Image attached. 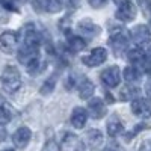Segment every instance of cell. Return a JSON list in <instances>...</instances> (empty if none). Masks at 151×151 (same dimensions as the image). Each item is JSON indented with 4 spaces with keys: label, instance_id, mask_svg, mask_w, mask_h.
<instances>
[{
    "label": "cell",
    "instance_id": "obj_1",
    "mask_svg": "<svg viewBox=\"0 0 151 151\" xmlns=\"http://www.w3.org/2000/svg\"><path fill=\"white\" fill-rule=\"evenodd\" d=\"M3 89L9 94H14L20 89L21 86V76L20 71L15 67H6L2 73V77H0Z\"/></svg>",
    "mask_w": 151,
    "mask_h": 151
},
{
    "label": "cell",
    "instance_id": "obj_2",
    "mask_svg": "<svg viewBox=\"0 0 151 151\" xmlns=\"http://www.w3.org/2000/svg\"><path fill=\"white\" fill-rule=\"evenodd\" d=\"M110 45L116 56H121L129 45V36L124 30H115L110 33Z\"/></svg>",
    "mask_w": 151,
    "mask_h": 151
},
{
    "label": "cell",
    "instance_id": "obj_3",
    "mask_svg": "<svg viewBox=\"0 0 151 151\" xmlns=\"http://www.w3.org/2000/svg\"><path fill=\"white\" fill-rule=\"evenodd\" d=\"M83 150H85V142L77 134L67 133L62 137L59 151H83Z\"/></svg>",
    "mask_w": 151,
    "mask_h": 151
},
{
    "label": "cell",
    "instance_id": "obj_4",
    "mask_svg": "<svg viewBox=\"0 0 151 151\" xmlns=\"http://www.w3.org/2000/svg\"><path fill=\"white\" fill-rule=\"evenodd\" d=\"M132 112L139 118H150L151 116V98L136 97L132 101Z\"/></svg>",
    "mask_w": 151,
    "mask_h": 151
},
{
    "label": "cell",
    "instance_id": "obj_5",
    "mask_svg": "<svg viewBox=\"0 0 151 151\" xmlns=\"http://www.w3.org/2000/svg\"><path fill=\"white\" fill-rule=\"evenodd\" d=\"M107 59V50L104 47H95L92 52L82 58V62L88 67H98Z\"/></svg>",
    "mask_w": 151,
    "mask_h": 151
},
{
    "label": "cell",
    "instance_id": "obj_6",
    "mask_svg": "<svg viewBox=\"0 0 151 151\" xmlns=\"http://www.w3.org/2000/svg\"><path fill=\"white\" fill-rule=\"evenodd\" d=\"M134 17H136L134 3L130 2V0H122L118 6V9H116V18L124 21V23H129V21L134 20Z\"/></svg>",
    "mask_w": 151,
    "mask_h": 151
},
{
    "label": "cell",
    "instance_id": "obj_7",
    "mask_svg": "<svg viewBox=\"0 0 151 151\" xmlns=\"http://www.w3.org/2000/svg\"><path fill=\"white\" fill-rule=\"evenodd\" d=\"M130 38H132V41L133 44H136L137 47H142L145 44L150 42L151 40V32L147 26H144V24H139V26H136L132 33H130Z\"/></svg>",
    "mask_w": 151,
    "mask_h": 151
},
{
    "label": "cell",
    "instance_id": "obj_8",
    "mask_svg": "<svg viewBox=\"0 0 151 151\" xmlns=\"http://www.w3.org/2000/svg\"><path fill=\"white\" fill-rule=\"evenodd\" d=\"M100 79H101L103 85H106L109 88H116L121 80V71L118 67H109L101 73Z\"/></svg>",
    "mask_w": 151,
    "mask_h": 151
},
{
    "label": "cell",
    "instance_id": "obj_9",
    "mask_svg": "<svg viewBox=\"0 0 151 151\" xmlns=\"http://www.w3.org/2000/svg\"><path fill=\"white\" fill-rule=\"evenodd\" d=\"M88 112H89V115L94 118V119H101L104 115H106V104L101 98H92L89 100V103H88Z\"/></svg>",
    "mask_w": 151,
    "mask_h": 151
},
{
    "label": "cell",
    "instance_id": "obj_10",
    "mask_svg": "<svg viewBox=\"0 0 151 151\" xmlns=\"http://www.w3.org/2000/svg\"><path fill=\"white\" fill-rule=\"evenodd\" d=\"M30 137H32V132L27 127H20L12 134V142L17 148H26L30 142Z\"/></svg>",
    "mask_w": 151,
    "mask_h": 151
},
{
    "label": "cell",
    "instance_id": "obj_11",
    "mask_svg": "<svg viewBox=\"0 0 151 151\" xmlns=\"http://www.w3.org/2000/svg\"><path fill=\"white\" fill-rule=\"evenodd\" d=\"M17 35L12 32H3L0 35V48L3 53H12L17 47Z\"/></svg>",
    "mask_w": 151,
    "mask_h": 151
},
{
    "label": "cell",
    "instance_id": "obj_12",
    "mask_svg": "<svg viewBox=\"0 0 151 151\" xmlns=\"http://www.w3.org/2000/svg\"><path fill=\"white\" fill-rule=\"evenodd\" d=\"M88 119V110H85L83 107H76L71 113V124L76 129H83Z\"/></svg>",
    "mask_w": 151,
    "mask_h": 151
},
{
    "label": "cell",
    "instance_id": "obj_13",
    "mask_svg": "<svg viewBox=\"0 0 151 151\" xmlns=\"http://www.w3.org/2000/svg\"><path fill=\"white\" fill-rule=\"evenodd\" d=\"M77 88H79V95L83 100L85 98H91L94 95V91H95V86H94V83L89 79H82L77 83Z\"/></svg>",
    "mask_w": 151,
    "mask_h": 151
},
{
    "label": "cell",
    "instance_id": "obj_14",
    "mask_svg": "<svg viewBox=\"0 0 151 151\" xmlns=\"http://www.w3.org/2000/svg\"><path fill=\"white\" fill-rule=\"evenodd\" d=\"M79 30L85 36H95V35L100 33V27L97 24H94L91 20H82L79 23Z\"/></svg>",
    "mask_w": 151,
    "mask_h": 151
},
{
    "label": "cell",
    "instance_id": "obj_15",
    "mask_svg": "<svg viewBox=\"0 0 151 151\" xmlns=\"http://www.w3.org/2000/svg\"><path fill=\"white\" fill-rule=\"evenodd\" d=\"M122 130H124V125H122L121 119L116 115L110 116V119L107 122V133H109V136H118Z\"/></svg>",
    "mask_w": 151,
    "mask_h": 151
},
{
    "label": "cell",
    "instance_id": "obj_16",
    "mask_svg": "<svg viewBox=\"0 0 151 151\" xmlns=\"http://www.w3.org/2000/svg\"><path fill=\"white\" fill-rule=\"evenodd\" d=\"M101 142H103V134H101V132H100V130L92 129V130H89V132L86 133V144L89 145L91 148L100 147V145H101Z\"/></svg>",
    "mask_w": 151,
    "mask_h": 151
},
{
    "label": "cell",
    "instance_id": "obj_17",
    "mask_svg": "<svg viewBox=\"0 0 151 151\" xmlns=\"http://www.w3.org/2000/svg\"><path fill=\"white\" fill-rule=\"evenodd\" d=\"M86 47V41L80 36H70L68 38V50L71 53H79Z\"/></svg>",
    "mask_w": 151,
    "mask_h": 151
},
{
    "label": "cell",
    "instance_id": "obj_18",
    "mask_svg": "<svg viewBox=\"0 0 151 151\" xmlns=\"http://www.w3.org/2000/svg\"><path fill=\"white\" fill-rule=\"evenodd\" d=\"M122 77L124 80L127 82V83H134L141 79V73L139 70H137L136 67H127V68H124V73H122Z\"/></svg>",
    "mask_w": 151,
    "mask_h": 151
},
{
    "label": "cell",
    "instance_id": "obj_19",
    "mask_svg": "<svg viewBox=\"0 0 151 151\" xmlns=\"http://www.w3.org/2000/svg\"><path fill=\"white\" fill-rule=\"evenodd\" d=\"M137 95H139V89L137 88H133V86H124L121 92H119V98L127 101V100H134Z\"/></svg>",
    "mask_w": 151,
    "mask_h": 151
},
{
    "label": "cell",
    "instance_id": "obj_20",
    "mask_svg": "<svg viewBox=\"0 0 151 151\" xmlns=\"http://www.w3.org/2000/svg\"><path fill=\"white\" fill-rule=\"evenodd\" d=\"M145 59V52L142 50V47H137L136 48H132L129 52V60L132 64H139V62H144Z\"/></svg>",
    "mask_w": 151,
    "mask_h": 151
},
{
    "label": "cell",
    "instance_id": "obj_21",
    "mask_svg": "<svg viewBox=\"0 0 151 151\" xmlns=\"http://www.w3.org/2000/svg\"><path fill=\"white\" fill-rule=\"evenodd\" d=\"M62 8H64V3L62 0H44V12H59Z\"/></svg>",
    "mask_w": 151,
    "mask_h": 151
},
{
    "label": "cell",
    "instance_id": "obj_22",
    "mask_svg": "<svg viewBox=\"0 0 151 151\" xmlns=\"http://www.w3.org/2000/svg\"><path fill=\"white\" fill-rule=\"evenodd\" d=\"M55 86H56V74H53L48 80L44 82V85H42V88H41V94H42V95L52 94L53 89H55Z\"/></svg>",
    "mask_w": 151,
    "mask_h": 151
},
{
    "label": "cell",
    "instance_id": "obj_23",
    "mask_svg": "<svg viewBox=\"0 0 151 151\" xmlns=\"http://www.w3.org/2000/svg\"><path fill=\"white\" fill-rule=\"evenodd\" d=\"M11 118H12L11 110H9L5 104H2V106H0V125L9 122V121H11Z\"/></svg>",
    "mask_w": 151,
    "mask_h": 151
},
{
    "label": "cell",
    "instance_id": "obj_24",
    "mask_svg": "<svg viewBox=\"0 0 151 151\" xmlns=\"http://www.w3.org/2000/svg\"><path fill=\"white\" fill-rule=\"evenodd\" d=\"M88 2H89V5H91L92 8H95V9H100V8L106 6V3L109 2V0H88Z\"/></svg>",
    "mask_w": 151,
    "mask_h": 151
},
{
    "label": "cell",
    "instance_id": "obj_25",
    "mask_svg": "<svg viewBox=\"0 0 151 151\" xmlns=\"http://www.w3.org/2000/svg\"><path fill=\"white\" fill-rule=\"evenodd\" d=\"M139 151H151V141H145V142L141 145Z\"/></svg>",
    "mask_w": 151,
    "mask_h": 151
},
{
    "label": "cell",
    "instance_id": "obj_26",
    "mask_svg": "<svg viewBox=\"0 0 151 151\" xmlns=\"http://www.w3.org/2000/svg\"><path fill=\"white\" fill-rule=\"evenodd\" d=\"M145 59H148V60H151V47L147 50V53H145Z\"/></svg>",
    "mask_w": 151,
    "mask_h": 151
},
{
    "label": "cell",
    "instance_id": "obj_27",
    "mask_svg": "<svg viewBox=\"0 0 151 151\" xmlns=\"http://www.w3.org/2000/svg\"><path fill=\"white\" fill-rule=\"evenodd\" d=\"M150 14H151V3H150ZM150 24H151V17H150Z\"/></svg>",
    "mask_w": 151,
    "mask_h": 151
},
{
    "label": "cell",
    "instance_id": "obj_28",
    "mask_svg": "<svg viewBox=\"0 0 151 151\" xmlns=\"http://www.w3.org/2000/svg\"><path fill=\"white\" fill-rule=\"evenodd\" d=\"M3 151H14V150H11V148H9V150H3Z\"/></svg>",
    "mask_w": 151,
    "mask_h": 151
}]
</instances>
